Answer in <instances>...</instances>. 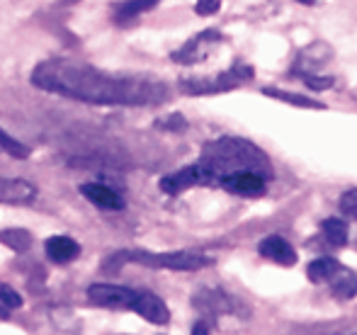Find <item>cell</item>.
Instances as JSON below:
<instances>
[{
  "mask_svg": "<svg viewBox=\"0 0 357 335\" xmlns=\"http://www.w3.org/2000/svg\"><path fill=\"white\" fill-rule=\"evenodd\" d=\"M0 243L8 248H13L15 253H24L32 246V233L22 231V228H8V231L0 233Z\"/></svg>",
  "mask_w": 357,
  "mask_h": 335,
  "instance_id": "44dd1931",
  "label": "cell"
},
{
  "mask_svg": "<svg viewBox=\"0 0 357 335\" xmlns=\"http://www.w3.org/2000/svg\"><path fill=\"white\" fill-rule=\"evenodd\" d=\"M328 287H331V294L335 299H353L357 297V272L355 270H348L340 265V270L328 279Z\"/></svg>",
  "mask_w": 357,
  "mask_h": 335,
  "instance_id": "2e32d148",
  "label": "cell"
},
{
  "mask_svg": "<svg viewBox=\"0 0 357 335\" xmlns=\"http://www.w3.org/2000/svg\"><path fill=\"white\" fill-rule=\"evenodd\" d=\"M44 251H47V258L52 260V263L66 265V263H73L80 255V246L71 236H52L44 243Z\"/></svg>",
  "mask_w": 357,
  "mask_h": 335,
  "instance_id": "5bb4252c",
  "label": "cell"
},
{
  "mask_svg": "<svg viewBox=\"0 0 357 335\" xmlns=\"http://www.w3.org/2000/svg\"><path fill=\"white\" fill-rule=\"evenodd\" d=\"M263 95H265V98L280 100V102L294 104V107H304V109H326V104H324V102H319V100L304 98V95H296V93H287V90L263 88Z\"/></svg>",
  "mask_w": 357,
  "mask_h": 335,
  "instance_id": "e0dca14e",
  "label": "cell"
},
{
  "mask_svg": "<svg viewBox=\"0 0 357 335\" xmlns=\"http://www.w3.org/2000/svg\"><path fill=\"white\" fill-rule=\"evenodd\" d=\"M0 148H3L8 156L13 158H20V161H24V158H29V148L24 146L22 141H17L15 137H10L5 129H0Z\"/></svg>",
  "mask_w": 357,
  "mask_h": 335,
  "instance_id": "7402d4cb",
  "label": "cell"
},
{
  "mask_svg": "<svg viewBox=\"0 0 357 335\" xmlns=\"http://www.w3.org/2000/svg\"><path fill=\"white\" fill-rule=\"evenodd\" d=\"M355 335H357V333H355Z\"/></svg>",
  "mask_w": 357,
  "mask_h": 335,
  "instance_id": "f1b7e54d",
  "label": "cell"
},
{
  "mask_svg": "<svg viewBox=\"0 0 357 335\" xmlns=\"http://www.w3.org/2000/svg\"><path fill=\"white\" fill-rule=\"evenodd\" d=\"M219 8H221V0H197V5H195L197 15H202V17H209V15H214Z\"/></svg>",
  "mask_w": 357,
  "mask_h": 335,
  "instance_id": "d4e9b609",
  "label": "cell"
},
{
  "mask_svg": "<svg viewBox=\"0 0 357 335\" xmlns=\"http://www.w3.org/2000/svg\"><path fill=\"white\" fill-rule=\"evenodd\" d=\"M160 127H163V129H173V132H183V129L188 127V122H185L180 114H170L165 122H160Z\"/></svg>",
  "mask_w": 357,
  "mask_h": 335,
  "instance_id": "484cf974",
  "label": "cell"
},
{
  "mask_svg": "<svg viewBox=\"0 0 357 335\" xmlns=\"http://www.w3.org/2000/svg\"><path fill=\"white\" fill-rule=\"evenodd\" d=\"M112 260L117 263H139L146 267H163V270H180V272H195L212 265V258L202 253L175 251V253H149V251H122Z\"/></svg>",
  "mask_w": 357,
  "mask_h": 335,
  "instance_id": "3957f363",
  "label": "cell"
},
{
  "mask_svg": "<svg viewBox=\"0 0 357 335\" xmlns=\"http://www.w3.org/2000/svg\"><path fill=\"white\" fill-rule=\"evenodd\" d=\"M301 81L309 85L311 90H328V88H333L335 78L333 76H319V73H304Z\"/></svg>",
  "mask_w": 357,
  "mask_h": 335,
  "instance_id": "cb8c5ba5",
  "label": "cell"
},
{
  "mask_svg": "<svg viewBox=\"0 0 357 335\" xmlns=\"http://www.w3.org/2000/svg\"><path fill=\"white\" fill-rule=\"evenodd\" d=\"M160 0H127L117 8V22H129V20H137L139 15L146 10L155 8Z\"/></svg>",
  "mask_w": 357,
  "mask_h": 335,
  "instance_id": "ffe728a7",
  "label": "cell"
},
{
  "mask_svg": "<svg viewBox=\"0 0 357 335\" xmlns=\"http://www.w3.org/2000/svg\"><path fill=\"white\" fill-rule=\"evenodd\" d=\"M331 56H333V52H331L328 44L316 42V44H311L309 49H304V52L299 54V61H296V66H299L304 73H316L326 61H331Z\"/></svg>",
  "mask_w": 357,
  "mask_h": 335,
  "instance_id": "9a60e30c",
  "label": "cell"
},
{
  "mask_svg": "<svg viewBox=\"0 0 357 335\" xmlns=\"http://www.w3.org/2000/svg\"><path fill=\"white\" fill-rule=\"evenodd\" d=\"M195 306L204 316H234V313L243 316V309L238 306V302L221 289H202L199 294H195Z\"/></svg>",
  "mask_w": 357,
  "mask_h": 335,
  "instance_id": "ba28073f",
  "label": "cell"
},
{
  "mask_svg": "<svg viewBox=\"0 0 357 335\" xmlns=\"http://www.w3.org/2000/svg\"><path fill=\"white\" fill-rule=\"evenodd\" d=\"M219 42H221V34L216 32V29H207V32H202V34H197V37L190 39L180 52H175L173 61L175 63H197V61H202V59L207 56L209 49Z\"/></svg>",
  "mask_w": 357,
  "mask_h": 335,
  "instance_id": "30bf717a",
  "label": "cell"
},
{
  "mask_svg": "<svg viewBox=\"0 0 357 335\" xmlns=\"http://www.w3.org/2000/svg\"><path fill=\"white\" fill-rule=\"evenodd\" d=\"M132 311L139 313L153 326H165L170 321V311L165 306V302L153 292H137V299L132 304Z\"/></svg>",
  "mask_w": 357,
  "mask_h": 335,
  "instance_id": "9c48e42d",
  "label": "cell"
},
{
  "mask_svg": "<svg viewBox=\"0 0 357 335\" xmlns=\"http://www.w3.org/2000/svg\"><path fill=\"white\" fill-rule=\"evenodd\" d=\"M88 299L95 306L105 309H132L134 299H137V289L119 287V284L98 282L88 287Z\"/></svg>",
  "mask_w": 357,
  "mask_h": 335,
  "instance_id": "8992f818",
  "label": "cell"
},
{
  "mask_svg": "<svg viewBox=\"0 0 357 335\" xmlns=\"http://www.w3.org/2000/svg\"><path fill=\"white\" fill-rule=\"evenodd\" d=\"M192 335H209V328H207V323H204V321L195 323V328H192Z\"/></svg>",
  "mask_w": 357,
  "mask_h": 335,
  "instance_id": "4316f807",
  "label": "cell"
},
{
  "mask_svg": "<svg viewBox=\"0 0 357 335\" xmlns=\"http://www.w3.org/2000/svg\"><path fill=\"white\" fill-rule=\"evenodd\" d=\"M80 194H83L90 204H95V207H100V209H107V212H119V209H124L122 194H117L112 187H107V185H102V182L80 185Z\"/></svg>",
  "mask_w": 357,
  "mask_h": 335,
  "instance_id": "8fae6325",
  "label": "cell"
},
{
  "mask_svg": "<svg viewBox=\"0 0 357 335\" xmlns=\"http://www.w3.org/2000/svg\"><path fill=\"white\" fill-rule=\"evenodd\" d=\"M258 251L263 258L273 260L278 265H284V267H291L296 263V251L291 248L289 241H284L282 236H268L260 241Z\"/></svg>",
  "mask_w": 357,
  "mask_h": 335,
  "instance_id": "4fadbf2b",
  "label": "cell"
},
{
  "mask_svg": "<svg viewBox=\"0 0 357 335\" xmlns=\"http://www.w3.org/2000/svg\"><path fill=\"white\" fill-rule=\"evenodd\" d=\"M338 270H340V263L335 258H316L309 263L306 274H309V279L314 284H321V282H328Z\"/></svg>",
  "mask_w": 357,
  "mask_h": 335,
  "instance_id": "ac0fdd59",
  "label": "cell"
},
{
  "mask_svg": "<svg viewBox=\"0 0 357 335\" xmlns=\"http://www.w3.org/2000/svg\"><path fill=\"white\" fill-rule=\"evenodd\" d=\"M199 163L207 166V170L214 175L216 182H219L224 175L238 173V170H253V173L263 175V178H268V180L273 178L270 158L265 156L255 143L245 141V139H236V137H224V139H216V141L207 143Z\"/></svg>",
  "mask_w": 357,
  "mask_h": 335,
  "instance_id": "7a4b0ae2",
  "label": "cell"
},
{
  "mask_svg": "<svg viewBox=\"0 0 357 335\" xmlns=\"http://www.w3.org/2000/svg\"><path fill=\"white\" fill-rule=\"evenodd\" d=\"M340 212L357 221V187L348 189V192L340 197Z\"/></svg>",
  "mask_w": 357,
  "mask_h": 335,
  "instance_id": "603a6c76",
  "label": "cell"
},
{
  "mask_svg": "<svg viewBox=\"0 0 357 335\" xmlns=\"http://www.w3.org/2000/svg\"><path fill=\"white\" fill-rule=\"evenodd\" d=\"M296 3H306V5H314L316 0H296Z\"/></svg>",
  "mask_w": 357,
  "mask_h": 335,
  "instance_id": "83f0119b",
  "label": "cell"
},
{
  "mask_svg": "<svg viewBox=\"0 0 357 335\" xmlns=\"http://www.w3.org/2000/svg\"><path fill=\"white\" fill-rule=\"evenodd\" d=\"M219 185L231 194L238 197H260L268 189V178L253 173V170H238V173H229L219 180Z\"/></svg>",
  "mask_w": 357,
  "mask_h": 335,
  "instance_id": "52a82bcc",
  "label": "cell"
},
{
  "mask_svg": "<svg viewBox=\"0 0 357 335\" xmlns=\"http://www.w3.org/2000/svg\"><path fill=\"white\" fill-rule=\"evenodd\" d=\"M321 231H324L326 241L331 243V246L340 248L348 243V224L343 221V219H326L324 224H321Z\"/></svg>",
  "mask_w": 357,
  "mask_h": 335,
  "instance_id": "d6986e66",
  "label": "cell"
},
{
  "mask_svg": "<svg viewBox=\"0 0 357 335\" xmlns=\"http://www.w3.org/2000/svg\"><path fill=\"white\" fill-rule=\"evenodd\" d=\"M253 81V68L236 63L234 68L219 73V76H207V78H188L180 83V88L188 95H214V93H226V90L241 88V85Z\"/></svg>",
  "mask_w": 357,
  "mask_h": 335,
  "instance_id": "277c9868",
  "label": "cell"
},
{
  "mask_svg": "<svg viewBox=\"0 0 357 335\" xmlns=\"http://www.w3.org/2000/svg\"><path fill=\"white\" fill-rule=\"evenodd\" d=\"M37 197V187L22 178H0V202L3 204H29Z\"/></svg>",
  "mask_w": 357,
  "mask_h": 335,
  "instance_id": "7c38bea8",
  "label": "cell"
},
{
  "mask_svg": "<svg viewBox=\"0 0 357 335\" xmlns=\"http://www.w3.org/2000/svg\"><path fill=\"white\" fill-rule=\"evenodd\" d=\"M32 83L47 93L90 104L144 107L168 98V85L153 76H119L71 59H49L32 73Z\"/></svg>",
  "mask_w": 357,
  "mask_h": 335,
  "instance_id": "6da1fadb",
  "label": "cell"
},
{
  "mask_svg": "<svg viewBox=\"0 0 357 335\" xmlns=\"http://www.w3.org/2000/svg\"><path fill=\"white\" fill-rule=\"evenodd\" d=\"M214 175L209 173L204 163H192V166L178 170V173H170L160 180V189L165 194H180L190 187H199V185H214Z\"/></svg>",
  "mask_w": 357,
  "mask_h": 335,
  "instance_id": "5b68a950",
  "label": "cell"
}]
</instances>
